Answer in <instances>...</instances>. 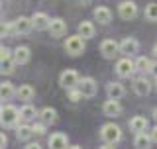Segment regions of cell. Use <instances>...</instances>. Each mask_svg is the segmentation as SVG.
Instances as JSON below:
<instances>
[{
    "label": "cell",
    "instance_id": "cell-5",
    "mask_svg": "<svg viewBox=\"0 0 157 149\" xmlns=\"http://www.w3.org/2000/svg\"><path fill=\"white\" fill-rule=\"evenodd\" d=\"M118 14H120L122 20H134V18L137 16V6H136V2H132V0L122 2L120 6H118Z\"/></svg>",
    "mask_w": 157,
    "mask_h": 149
},
{
    "label": "cell",
    "instance_id": "cell-21",
    "mask_svg": "<svg viewBox=\"0 0 157 149\" xmlns=\"http://www.w3.org/2000/svg\"><path fill=\"white\" fill-rule=\"evenodd\" d=\"M145 128H147V120L144 116H134L130 120V130L132 132H136V133L137 132H145Z\"/></svg>",
    "mask_w": 157,
    "mask_h": 149
},
{
    "label": "cell",
    "instance_id": "cell-20",
    "mask_svg": "<svg viewBox=\"0 0 157 149\" xmlns=\"http://www.w3.org/2000/svg\"><path fill=\"white\" fill-rule=\"evenodd\" d=\"M32 136H33V126L22 124V126H18V128H16V137H18L20 141H28Z\"/></svg>",
    "mask_w": 157,
    "mask_h": 149
},
{
    "label": "cell",
    "instance_id": "cell-1",
    "mask_svg": "<svg viewBox=\"0 0 157 149\" xmlns=\"http://www.w3.org/2000/svg\"><path fill=\"white\" fill-rule=\"evenodd\" d=\"M120 137H122V130L116 124H104L100 128V139L104 141V147H110L114 143H118Z\"/></svg>",
    "mask_w": 157,
    "mask_h": 149
},
{
    "label": "cell",
    "instance_id": "cell-24",
    "mask_svg": "<svg viewBox=\"0 0 157 149\" xmlns=\"http://www.w3.org/2000/svg\"><path fill=\"white\" fill-rule=\"evenodd\" d=\"M36 116H37L36 108H33V106H29V104L22 106V110H20V120H24V122H32Z\"/></svg>",
    "mask_w": 157,
    "mask_h": 149
},
{
    "label": "cell",
    "instance_id": "cell-25",
    "mask_svg": "<svg viewBox=\"0 0 157 149\" xmlns=\"http://www.w3.org/2000/svg\"><path fill=\"white\" fill-rule=\"evenodd\" d=\"M39 118L45 124H55L57 122V112L53 110V108H43V110L39 112Z\"/></svg>",
    "mask_w": 157,
    "mask_h": 149
},
{
    "label": "cell",
    "instance_id": "cell-6",
    "mask_svg": "<svg viewBox=\"0 0 157 149\" xmlns=\"http://www.w3.org/2000/svg\"><path fill=\"white\" fill-rule=\"evenodd\" d=\"M78 88H81V92H82V96L85 98H90V96H94L96 94V81L94 78H90V77H85L82 81H78Z\"/></svg>",
    "mask_w": 157,
    "mask_h": 149
},
{
    "label": "cell",
    "instance_id": "cell-38",
    "mask_svg": "<svg viewBox=\"0 0 157 149\" xmlns=\"http://www.w3.org/2000/svg\"><path fill=\"white\" fill-rule=\"evenodd\" d=\"M153 53H155V57H157V45H155V47H153Z\"/></svg>",
    "mask_w": 157,
    "mask_h": 149
},
{
    "label": "cell",
    "instance_id": "cell-36",
    "mask_svg": "<svg viewBox=\"0 0 157 149\" xmlns=\"http://www.w3.org/2000/svg\"><path fill=\"white\" fill-rule=\"evenodd\" d=\"M39 145H37V143H29V145H28V149H37Z\"/></svg>",
    "mask_w": 157,
    "mask_h": 149
},
{
    "label": "cell",
    "instance_id": "cell-31",
    "mask_svg": "<svg viewBox=\"0 0 157 149\" xmlns=\"http://www.w3.org/2000/svg\"><path fill=\"white\" fill-rule=\"evenodd\" d=\"M45 126H47L45 122H43V124H33V133H37V136H43V133H45Z\"/></svg>",
    "mask_w": 157,
    "mask_h": 149
},
{
    "label": "cell",
    "instance_id": "cell-2",
    "mask_svg": "<svg viewBox=\"0 0 157 149\" xmlns=\"http://www.w3.org/2000/svg\"><path fill=\"white\" fill-rule=\"evenodd\" d=\"M65 51L69 53V55H73V57L81 55V53L85 51V37H82L81 33L67 37V41H65Z\"/></svg>",
    "mask_w": 157,
    "mask_h": 149
},
{
    "label": "cell",
    "instance_id": "cell-37",
    "mask_svg": "<svg viewBox=\"0 0 157 149\" xmlns=\"http://www.w3.org/2000/svg\"><path fill=\"white\" fill-rule=\"evenodd\" d=\"M78 2H82V4H88V2H90V0H78Z\"/></svg>",
    "mask_w": 157,
    "mask_h": 149
},
{
    "label": "cell",
    "instance_id": "cell-28",
    "mask_svg": "<svg viewBox=\"0 0 157 149\" xmlns=\"http://www.w3.org/2000/svg\"><path fill=\"white\" fill-rule=\"evenodd\" d=\"M12 94H14V84L12 82H2V88H0V96H2V100L12 98Z\"/></svg>",
    "mask_w": 157,
    "mask_h": 149
},
{
    "label": "cell",
    "instance_id": "cell-35",
    "mask_svg": "<svg viewBox=\"0 0 157 149\" xmlns=\"http://www.w3.org/2000/svg\"><path fill=\"white\" fill-rule=\"evenodd\" d=\"M149 73L153 74V77H157V63H153V65H151V69H149Z\"/></svg>",
    "mask_w": 157,
    "mask_h": 149
},
{
    "label": "cell",
    "instance_id": "cell-23",
    "mask_svg": "<svg viewBox=\"0 0 157 149\" xmlns=\"http://www.w3.org/2000/svg\"><path fill=\"white\" fill-rule=\"evenodd\" d=\"M78 33L85 39L94 37V26H92V22H81L78 24Z\"/></svg>",
    "mask_w": 157,
    "mask_h": 149
},
{
    "label": "cell",
    "instance_id": "cell-4",
    "mask_svg": "<svg viewBox=\"0 0 157 149\" xmlns=\"http://www.w3.org/2000/svg\"><path fill=\"white\" fill-rule=\"evenodd\" d=\"M78 73L77 71H73V69H67V71H63L61 73V77H59V82H61V86L63 88H73V86H78Z\"/></svg>",
    "mask_w": 157,
    "mask_h": 149
},
{
    "label": "cell",
    "instance_id": "cell-10",
    "mask_svg": "<svg viewBox=\"0 0 157 149\" xmlns=\"http://www.w3.org/2000/svg\"><path fill=\"white\" fill-rule=\"evenodd\" d=\"M102 110H104V114L108 118H116V116L122 114V106H120V102H118L116 98H108L104 102V106H102Z\"/></svg>",
    "mask_w": 157,
    "mask_h": 149
},
{
    "label": "cell",
    "instance_id": "cell-27",
    "mask_svg": "<svg viewBox=\"0 0 157 149\" xmlns=\"http://www.w3.org/2000/svg\"><path fill=\"white\" fill-rule=\"evenodd\" d=\"M18 63L14 61V57H8V59H2V74H12L14 73V67H16Z\"/></svg>",
    "mask_w": 157,
    "mask_h": 149
},
{
    "label": "cell",
    "instance_id": "cell-39",
    "mask_svg": "<svg viewBox=\"0 0 157 149\" xmlns=\"http://www.w3.org/2000/svg\"><path fill=\"white\" fill-rule=\"evenodd\" d=\"M153 116H155V120H157V108H155V112H153Z\"/></svg>",
    "mask_w": 157,
    "mask_h": 149
},
{
    "label": "cell",
    "instance_id": "cell-22",
    "mask_svg": "<svg viewBox=\"0 0 157 149\" xmlns=\"http://www.w3.org/2000/svg\"><path fill=\"white\" fill-rule=\"evenodd\" d=\"M151 141H153V139H151V133L147 136L145 132H137V133H136V139H134V145L144 149V147H149Z\"/></svg>",
    "mask_w": 157,
    "mask_h": 149
},
{
    "label": "cell",
    "instance_id": "cell-32",
    "mask_svg": "<svg viewBox=\"0 0 157 149\" xmlns=\"http://www.w3.org/2000/svg\"><path fill=\"white\" fill-rule=\"evenodd\" d=\"M8 57H12L10 49L8 47H2V49H0V59H8Z\"/></svg>",
    "mask_w": 157,
    "mask_h": 149
},
{
    "label": "cell",
    "instance_id": "cell-18",
    "mask_svg": "<svg viewBox=\"0 0 157 149\" xmlns=\"http://www.w3.org/2000/svg\"><path fill=\"white\" fill-rule=\"evenodd\" d=\"M134 92L137 96H147V94L151 92V84L149 81H145V78H137L134 82Z\"/></svg>",
    "mask_w": 157,
    "mask_h": 149
},
{
    "label": "cell",
    "instance_id": "cell-16",
    "mask_svg": "<svg viewBox=\"0 0 157 149\" xmlns=\"http://www.w3.org/2000/svg\"><path fill=\"white\" fill-rule=\"evenodd\" d=\"M106 94H108V98H116V100H120V98L126 94V90H124V86H122L120 82H110L106 86Z\"/></svg>",
    "mask_w": 157,
    "mask_h": 149
},
{
    "label": "cell",
    "instance_id": "cell-7",
    "mask_svg": "<svg viewBox=\"0 0 157 149\" xmlns=\"http://www.w3.org/2000/svg\"><path fill=\"white\" fill-rule=\"evenodd\" d=\"M118 51H120V43H116L114 39H104V41L100 43V53L106 59H114V55Z\"/></svg>",
    "mask_w": 157,
    "mask_h": 149
},
{
    "label": "cell",
    "instance_id": "cell-30",
    "mask_svg": "<svg viewBox=\"0 0 157 149\" xmlns=\"http://www.w3.org/2000/svg\"><path fill=\"white\" fill-rule=\"evenodd\" d=\"M82 92H81V88L78 86H73V88H69V100L71 102H78V100H82Z\"/></svg>",
    "mask_w": 157,
    "mask_h": 149
},
{
    "label": "cell",
    "instance_id": "cell-9",
    "mask_svg": "<svg viewBox=\"0 0 157 149\" xmlns=\"http://www.w3.org/2000/svg\"><path fill=\"white\" fill-rule=\"evenodd\" d=\"M49 33L53 37H63L67 33V22L61 18H53L51 24H49Z\"/></svg>",
    "mask_w": 157,
    "mask_h": 149
},
{
    "label": "cell",
    "instance_id": "cell-15",
    "mask_svg": "<svg viewBox=\"0 0 157 149\" xmlns=\"http://www.w3.org/2000/svg\"><path fill=\"white\" fill-rule=\"evenodd\" d=\"M32 28H33V22H32V18L20 16V18L16 20V22H14V29H16V33H28Z\"/></svg>",
    "mask_w": 157,
    "mask_h": 149
},
{
    "label": "cell",
    "instance_id": "cell-3",
    "mask_svg": "<svg viewBox=\"0 0 157 149\" xmlns=\"http://www.w3.org/2000/svg\"><path fill=\"white\" fill-rule=\"evenodd\" d=\"M20 120V110L16 106H2V110H0V122H2V126H14Z\"/></svg>",
    "mask_w": 157,
    "mask_h": 149
},
{
    "label": "cell",
    "instance_id": "cell-13",
    "mask_svg": "<svg viewBox=\"0 0 157 149\" xmlns=\"http://www.w3.org/2000/svg\"><path fill=\"white\" fill-rule=\"evenodd\" d=\"M32 22H33V28L36 29H49V24H51V20H49V16L45 12H36L32 16Z\"/></svg>",
    "mask_w": 157,
    "mask_h": 149
},
{
    "label": "cell",
    "instance_id": "cell-26",
    "mask_svg": "<svg viewBox=\"0 0 157 149\" xmlns=\"http://www.w3.org/2000/svg\"><path fill=\"white\" fill-rule=\"evenodd\" d=\"M151 65H153V63H151L147 57H137V59H136V71H140V73L149 71Z\"/></svg>",
    "mask_w": 157,
    "mask_h": 149
},
{
    "label": "cell",
    "instance_id": "cell-29",
    "mask_svg": "<svg viewBox=\"0 0 157 149\" xmlns=\"http://www.w3.org/2000/svg\"><path fill=\"white\" fill-rule=\"evenodd\" d=\"M145 18L149 20V22H157V4L151 2L145 6Z\"/></svg>",
    "mask_w": 157,
    "mask_h": 149
},
{
    "label": "cell",
    "instance_id": "cell-34",
    "mask_svg": "<svg viewBox=\"0 0 157 149\" xmlns=\"http://www.w3.org/2000/svg\"><path fill=\"white\" fill-rule=\"evenodd\" d=\"M149 133H151V139H153V143H157V126H155Z\"/></svg>",
    "mask_w": 157,
    "mask_h": 149
},
{
    "label": "cell",
    "instance_id": "cell-14",
    "mask_svg": "<svg viewBox=\"0 0 157 149\" xmlns=\"http://www.w3.org/2000/svg\"><path fill=\"white\" fill-rule=\"evenodd\" d=\"M137 49H140V43L134 37H126L120 43V53H124V55H134V53H137Z\"/></svg>",
    "mask_w": 157,
    "mask_h": 149
},
{
    "label": "cell",
    "instance_id": "cell-8",
    "mask_svg": "<svg viewBox=\"0 0 157 149\" xmlns=\"http://www.w3.org/2000/svg\"><path fill=\"white\" fill-rule=\"evenodd\" d=\"M136 71V63H132L128 57H124V59H120V61L116 63V73H118V77H130L132 73Z\"/></svg>",
    "mask_w": 157,
    "mask_h": 149
},
{
    "label": "cell",
    "instance_id": "cell-19",
    "mask_svg": "<svg viewBox=\"0 0 157 149\" xmlns=\"http://www.w3.org/2000/svg\"><path fill=\"white\" fill-rule=\"evenodd\" d=\"M16 94H18V98L20 100H24V102H29L33 96H36V90H33V86L32 84H22V86L16 90Z\"/></svg>",
    "mask_w": 157,
    "mask_h": 149
},
{
    "label": "cell",
    "instance_id": "cell-17",
    "mask_svg": "<svg viewBox=\"0 0 157 149\" xmlns=\"http://www.w3.org/2000/svg\"><path fill=\"white\" fill-rule=\"evenodd\" d=\"M94 20H96L98 24H110L112 12L106 6H98V8H94Z\"/></svg>",
    "mask_w": 157,
    "mask_h": 149
},
{
    "label": "cell",
    "instance_id": "cell-11",
    "mask_svg": "<svg viewBox=\"0 0 157 149\" xmlns=\"http://www.w3.org/2000/svg\"><path fill=\"white\" fill-rule=\"evenodd\" d=\"M12 57H14V61H16L18 65H24V63L29 61V57H32V51H29V47H26V45H18L16 49H14Z\"/></svg>",
    "mask_w": 157,
    "mask_h": 149
},
{
    "label": "cell",
    "instance_id": "cell-12",
    "mask_svg": "<svg viewBox=\"0 0 157 149\" xmlns=\"http://www.w3.org/2000/svg\"><path fill=\"white\" fill-rule=\"evenodd\" d=\"M47 143H49V147H53V149H63V147L69 145V139H67L65 133L57 132V133H51V136H49Z\"/></svg>",
    "mask_w": 157,
    "mask_h": 149
},
{
    "label": "cell",
    "instance_id": "cell-33",
    "mask_svg": "<svg viewBox=\"0 0 157 149\" xmlns=\"http://www.w3.org/2000/svg\"><path fill=\"white\" fill-rule=\"evenodd\" d=\"M0 145H2V147H6V145H8V137L4 136V133L0 136Z\"/></svg>",
    "mask_w": 157,
    "mask_h": 149
}]
</instances>
